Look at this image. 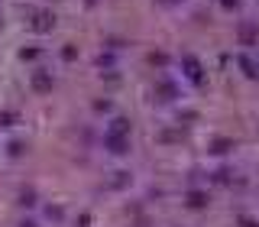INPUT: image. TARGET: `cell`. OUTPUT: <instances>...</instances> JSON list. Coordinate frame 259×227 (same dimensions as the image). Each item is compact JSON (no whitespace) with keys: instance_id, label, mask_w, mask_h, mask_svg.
I'll list each match as a JSON object with an SVG mask.
<instances>
[{"instance_id":"cell-3","label":"cell","mask_w":259,"mask_h":227,"mask_svg":"<svg viewBox=\"0 0 259 227\" xmlns=\"http://www.w3.org/2000/svg\"><path fill=\"white\" fill-rule=\"evenodd\" d=\"M237 36H240V46H256L259 43V26L256 23H240Z\"/></svg>"},{"instance_id":"cell-5","label":"cell","mask_w":259,"mask_h":227,"mask_svg":"<svg viewBox=\"0 0 259 227\" xmlns=\"http://www.w3.org/2000/svg\"><path fill=\"white\" fill-rule=\"evenodd\" d=\"M182 65H185V75H188L194 85H201V81H204V75H201V65H198V59H194V55H185Z\"/></svg>"},{"instance_id":"cell-6","label":"cell","mask_w":259,"mask_h":227,"mask_svg":"<svg viewBox=\"0 0 259 227\" xmlns=\"http://www.w3.org/2000/svg\"><path fill=\"white\" fill-rule=\"evenodd\" d=\"M29 26L36 29V32H46V29H52V26H55V13H49V10H39V13H36V20H32Z\"/></svg>"},{"instance_id":"cell-1","label":"cell","mask_w":259,"mask_h":227,"mask_svg":"<svg viewBox=\"0 0 259 227\" xmlns=\"http://www.w3.org/2000/svg\"><path fill=\"white\" fill-rule=\"evenodd\" d=\"M52 85H55V78H52V71H46V68H39V71H32V91H39V94H46V91H52Z\"/></svg>"},{"instance_id":"cell-2","label":"cell","mask_w":259,"mask_h":227,"mask_svg":"<svg viewBox=\"0 0 259 227\" xmlns=\"http://www.w3.org/2000/svg\"><path fill=\"white\" fill-rule=\"evenodd\" d=\"M185 205L194 208V211H201V208L210 205V195H207L204 188H188V195H185Z\"/></svg>"},{"instance_id":"cell-8","label":"cell","mask_w":259,"mask_h":227,"mask_svg":"<svg viewBox=\"0 0 259 227\" xmlns=\"http://www.w3.org/2000/svg\"><path fill=\"white\" fill-rule=\"evenodd\" d=\"M156 94H159V101H175V85H172V81H159Z\"/></svg>"},{"instance_id":"cell-10","label":"cell","mask_w":259,"mask_h":227,"mask_svg":"<svg viewBox=\"0 0 259 227\" xmlns=\"http://www.w3.org/2000/svg\"><path fill=\"white\" fill-rule=\"evenodd\" d=\"M240 65L246 68V78H256V75H259V65L249 59V55H240Z\"/></svg>"},{"instance_id":"cell-12","label":"cell","mask_w":259,"mask_h":227,"mask_svg":"<svg viewBox=\"0 0 259 227\" xmlns=\"http://www.w3.org/2000/svg\"><path fill=\"white\" fill-rule=\"evenodd\" d=\"M162 4H182V0H162Z\"/></svg>"},{"instance_id":"cell-4","label":"cell","mask_w":259,"mask_h":227,"mask_svg":"<svg viewBox=\"0 0 259 227\" xmlns=\"http://www.w3.org/2000/svg\"><path fill=\"white\" fill-rule=\"evenodd\" d=\"M104 146H107L110 153H117V156H123V153L130 149V136H110V133H104Z\"/></svg>"},{"instance_id":"cell-7","label":"cell","mask_w":259,"mask_h":227,"mask_svg":"<svg viewBox=\"0 0 259 227\" xmlns=\"http://www.w3.org/2000/svg\"><path fill=\"white\" fill-rule=\"evenodd\" d=\"M107 133H110V136H130V124H126L123 117H117V120H110Z\"/></svg>"},{"instance_id":"cell-11","label":"cell","mask_w":259,"mask_h":227,"mask_svg":"<svg viewBox=\"0 0 259 227\" xmlns=\"http://www.w3.org/2000/svg\"><path fill=\"white\" fill-rule=\"evenodd\" d=\"M240 224H243V227H259L256 221H249V217H240Z\"/></svg>"},{"instance_id":"cell-9","label":"cell","mask_w":259,"mask_h":227,"mask_svg":"<svg viewBox=\"0 0 259 227\" xmlns=\"http://www.w3.org/2000/svg\"><path fill=\"white\" fill-rule=\"evenodd\" d=\"M230 149H233V140H230V136H221V140L210 143V153H230Z\"/></svg>"}]
</instances>
